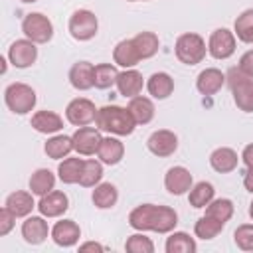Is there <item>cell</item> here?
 Listing matches in <instances>:
<instances>
[{
  "label": "cell",
  "mask_w": 253,
  "mask_h": 253,
  "mask_svg": "<svg viewBox=\"0 0 253 253\" xmlns=\"http://www.w3.org/2000/svg\"><path fill=\"white\" fill-rule=\"evenodd\" d=\"M178 223V213L168 206L142 204L128 213V225L136 231L170 233Z\"/></svg>",
  "instance_id": "1"
},
{
  "label": "cell",
  "mask_w": 253,
  "mask_h": 253,
  "mask_svg": "<svg viewBox=\"0 0 253 253\" xmlns=\"http://www.w3.org/2000/svg\"><path fill=\"white\" fill-rule=\"evenodd\" d=\"M95 125L99 130H105L117 136H128L136 126V121L132 119L128 109H123L119 105H107L97 111Z\"/></svg>",
  "instance_id": "2"
},
{
  "label": "cell",
  "mask_w": 253,
  "mask_h": 253,
  "mask_svg": "<svg viewBox=\"0 0 253 253\" xmlns=\"http://www.w3.org/2000/svg\"><path fill=\"white\" fill-rule=\"evenodd\" d=\"M225 79L229 83L233 103L237 105V109L243 113H253V77L243 73L239 67H231Z\"/></svg>",
  "instance_id": "3"
},
{
  "label": "cell",
  "mask_w": 253,
  "mask_h": 253,
  "mask_svg": "<svg viewBox=\"0 0 253 253\" xmlns=\"http://www.w3.org/2000/svg\"><path fill=\"white\" fill-rule=\"evenodd\" d=\"M176 57L186 65H196L206 57V42L196 32H186L176 40Z\"/></svg>",
  "instance_id": "4"
},
{
  "label": "cell",
  "mask_w": 253,
  "mask_h": 253,
  "mask_svg": "<svg viewBox=\"0 0 253 253\" xmlns=\"http://www.w3.org/2000/svg\"><path fill=\"white\" fill-rule=\"evenodd\" d=\"M6 107L16 115H26L36 107V91L26 83H12L4 91Z\"/></svg>",
  "instance_id": "5"
},
{
  "label": "cell",
  "mask_w": 253,
  "mask_h": 253,
  "mask_svg": "<svg viewBox=\"0 0 253 253\" xmlns=\"http://www.w3.org/2000/svg\"><path fill=\"white\" fill-rule=\"evenodd\" d=\"M22 32L34 43H47L53 38V24L47 16L32 12L22 20Z\"/></svg>",
  "instance_id": "6"
},
{
  "label": "cell",
  "mask_w": 253,
  "mask_h": 253,
  "mask_svg": "<svg viewBox=\"0 0 253 253\" xmlns=\"http://www.w3.org/2000/svg\"><path fill=\"white\" fill-rule=\"evenodd\" d=\"M99 30V22L97 16L91 10H75L69 18V34L73 40L77 42H87L91 38H95Z\"/></svg>",
  "instance_id": "7"
},
{
  "label": "cell",
  "mask_w": 253,
  "mask_h": 253,
  "mask_svg": "<svg viewBox=\"0 0 253 253\" xmlns=\"http://www.w3.org/2000/svg\"><path fill=\"white\" fill-rule=\"evenodd\" d=\"M208 51L213 59H227L235 53V34L225 30V28H217L211 32L210 42H208Z\"/></svg>",
  "instance_id": "8"
},
{
  "label": "cell",
  "mask_w": 253,
  "mask_h": 253,
  "mask_svg": "<svg viewBox=\"0 0 253 253\" xmlns=\"http://www.w3.org/2000/svg\"><path fill=\"white\" fill-rule=\"evenodd\" d=\"M97 111H99V109H95L93 101H89V99H85V97H77V99H73V101L67 105L65 117H67V121H69L71 125H75V126H87V125H91V123L97 119Z\"/></svg>",
  "instance_id": "9"
},
{
  "label": "cell",
  "mask_w": 253,
  "mask_h": 253,
  "mask_svg": "<svg viewBox=\"0 0 253 253\" xmlns=\"http://www.w3.org/2000/svg\"><path fill=\"white\" fill-rule=\"evenodd\" d=\"M73 150H77L79 154L83 156H91L99 150L101 146V130L99 128H93V126H77V130L73 132Z\"/></svg>",
  "instance_id": "10"
},
{
  "label": "cell",
  "mask_w": 253,
  "mask_h": 253,
  "mask_svg": "<svg viewBox=\"0 0 253 253\" xmlns=\"http://www.w3.org/2000/svg\"><path fill=\"white\" fill-rule=\"evenodd\" d=\"M8 59L14 67L26 69L38 59V47L32 40H16L8 49Z\"/></svg>",
  "instance_id": "11"
},
{
  "label": "cell",
  "mask_w": 253,
  "mask_h": 253,
  "mask_svg": "<svg viewBox=\"0 0 253 253\" xmlns=\"http://www.w3.org/2000/svg\"><path fill=\"white\" fill-rule=\"evenodd\" d=\"M146 146H148V150L154 156L164 158V156H170V154L176 152V148H178V136L172 130H168V128H160V130H154L148 136Z\"/></svg>",
  "instance_id": "12"
},
{
  "label": "cell",
  "mask_w": 253,
  "mask_h": 253,
  "mask_svg": "<svg viewBox=\"0 0 253 253\" xmlns=\"http://www.w3.org/2000/svg\"><path fill=\"white\" fill-rule=\"evenodd\" d=\"M67 208H69V198L59 190L47 192L45 196H42L38 204V210L43 217H59L67 211Z\"/></svg>",
  "instance_id": "13"
},
{
  "label": "cell",
  "mask_w": 253,
  "mask_h": 253,
  "mask_svg": "<svg viewBox=\"0 0 253 253\" xmlns=\"http://www.w3.org/2000/svg\"><path fill=\"white\" fill-rule=\"evenodd\" d=\"M164 186L172 196H182L192 188V174L184 166H172L164 176Z\"/></svg>",
  "instance_id": "14"
},
{
  "label": "cell",
  "mask_w": 253,
  "mask_h": 253,
  "mask_svg": "<svg viewBox=\"0 0 253 253\" xmlns=\"http://www.w3.org/2000/svg\"><path fill=\"white\" fill-rule=\"evenodd\" d=\"M81 237V229L73 219H61L51 227V239L59 247H73Z\"/></svg>",
  "instance_id": "15"
},
{
  "label": "cell",
  "mask_w": 253,
  "mask_h": 253,
  "mask_svg": "<svg viewBox=\"0 0 253 253\" xmlns=\"http://www.w3.org/2000/svg\"><path fill=\"white\" fill-rule=\"evenodd\" d=\"M69 83L77 91H87L95 87V65L89 61H77L69 69Z\"/></svg>",
  "instance_id": "16"
},
{
  "label": "cell",
  "mask_w": 253,
  "mask_h": 253,
  "mask_svg": "<svg viewBox=\"0 0 253 253\" xmlns=\"http://www.w3.org/2000/svg\"><path fill=\"white\" fill-rule=\"evenodd\" d=\"M47 233H49V227H47V221L42 215H32L22 223V237L30 245L43 243L47 239Z\"/></svg>",
  "instance_id": "17"
},
{
  "label": "cell",
  "mask_w": 253,
  "mask_h": 253,
  "mask_svg": "<svg viewBox=\"0 0 253 253\" xmlns=\"http://www.w3.org/2000/svg\"><path fill=\"white\" fill-rule=\"evenodd\" d=\"M225 83V73H221L215 67H208L204 71H200L198 79H196V87L202 95H215Z\"/></svg>",
  "instance_id": "18"
},
{
  "label": "cell",
  "mask_w": 253,
  "mask_h": 253,
  "mask_svg": "<svg viewBox=\"0 0 253 253\" xmlns=\"http://www.w3.org/2000/svg\"><path fill=\"white\" fill-rule=\"evenodd\" d=\"M142 85H144L142 75H140L136 69H132V67H130V69H125V71H121V73H119L117 89H119V93H121L123 97L132 99V97L140 95Z\"/></svg>",
  "instance_id": "19"
},
{
  "label": "cell",
  "mask_w": 253,
  "mask_h": 253,
  "mask_svg": "<svg viewBox=\"0 0 253 253\" xmlns=\"http://www.w3.org/2000/svg\"><path fill=\"white\" fill-rule=\"evenodd\" d=\"M97 156H99V160H101L103 164L115 166V164H119V162L123 160V156H125V144H123L119 138H115V136H105V138L101 140V146H99V150H97Z\"/></svg>",
  "instance_id": "20"
},
{
  "label": "cell",
  "mask_w": 253,
  "mask_h": 253,
  "mask_svg": "<svg viewBox=\"0 0 253 253\" xmlns=\"http://www.w3.org/2000/svg\"><path fill=\"white\" fill-rule=\"evenodd\" d=\"M237 152L229 146H219L215 148L211 154H210V164L215 172L219 174H227V172H233L237 168Z\"/></svg>",
  "instance_id": "21"
},
{
  "label": "cell",
  "mask_w": 253,
  "mask_h": 253,
  "mask_svg": "<svg viewBox=\"0 0 253 253\" xmlns=\"http://www.w3.org/2000/svg\"><path fill=\"white\" fill-rule=\"evenodd\" d=\"M32 126L42 134H53L63 128V119L53 111H38L32 117Z\"/></svg>",
  "instance_id": "22"
},
{
  "label": "cell",
  "mask_w": 253,
  "mask_h": 253,
  "mask_svg": "<svg viewBox=\"0 0 253 253\" xmlns=\"http://www.w3.org/2000/svg\"><path fill=\"white\" fill-rule=\"evenodd\" d=\"M113 59H115L117 65H121V67H125V69H130V67H134V65L140 61V55H138V51H136V47H134L132 38H130V40H123V42H119V43L115 45V49H113Z\"/></svg>",
  "instance_id": "23"
},
{
  "label": "cell",
  "mask_w": 253,
  "mask_h": 253,
  "mask_svg": "<svg viewBox=\"0 0 253 253\" xmlns=\"http://www.w3.org/2000/svg\"><path fill=\"white\" fill-rule=\"evenodd\" d=\"M146 89L154 99H168L174 91V79L164 71L152 73L146 81Z\"/></svg>",
  "instance_id": "24"
},
{
  "label": "cell",
  "mask_w": 253,
  "mask_h": 253,
  "mask_svg": "<svg viewBox=\"0 0 253 253\" xmlns=\"http://www.w3.org/2000/svg\"><path fill=\"white\" fill-rule=\"evenodd\" d=\"M126 109L130 111V115L136 121V125H148L154 119V103L148 97H142V95L132 97L128 101Z\"/></svg>",
  "instance_id": "25"
},
{
  "label": "cell",
  "mask_w": 253,
  "mask_h": 253,
  "mask_svg": "<svg viewBox=\"0 0 253 253\" xmlns=\"http://www.w3.org/2000/svg\"><path fill=\"white\" fill-rule=\"evenodd\" d=\"M6 208L16 215V217H26L32 213V210L36 208L34 198L30 192H12L6 198Z\"/></svg>",
  "instance_id": "26"
},
{
  "label": "cell",
  "mask_w": 253,
  "mask_h": 253,
  "mask_svg": "<svg viewBox=\"0 0 253 253\" xmlns=\"http://www.w3.org/2000/svg\"><path fill=\"white\" fill-rule=\"evenodd\" d=\"M91 200H93V204H95L99 210H109V208H113V206L117 204L119 192H117L115 184L103 182V184H97V186H95Z\"/></svg>",
  "instance_id": "27"
},
{
  "label": "cell",
  "mask_w": 253,
  "mask_h": 253,
  "mask_svg": "<svg viewBox=\"0 0 253 253\" xmlns=\"http://www.w3.org/2000/svg\"><path fill=\"white\" fill-rule=\"evenodd\" d=\"M132 42H134V47H136L140 59H150L152 55H156V51L160 47L158 36L154 32H140L132 38Z\"/></svg>",
  "instance_id": "28"
},
{
  "label": "cell",
  "mask_w": 253,
  "mask_h": 253,
  "mask_svg": "<svg viewBox=\"0 0 253 253\" xmlns=\"http://www.w3.org/2000/svg\"><path fill=\"white\" fill-rule=\"evenodd\" d=\"M45 154L53 160H59V158H65L71 150H73V138L71 136H65V134H55L51 136L45 146H43Z\"/></svg>",
  "instance_id": "29"
},
{
  "label": "cell",
  "mask_w": 253,
  "mask_h": 253,
  "mask_svg": "<svg viewBox=\"0 0 253 253\" xmlns=\"http://www.w3.org/2000/svg\"><path fill=\"white\" fill-rule=\"evenodd\" d=\"M83 164H85V160H81V158H65L57 166L59 180L63 184H79V178H81V172H83Z\"/></svg>",
  "instance_id": "30"
},
{
  "label": "cell",
  "mask_w": 253,
  "mask_h": 253,
  "mask_svg": "<svg viewBox=\"0 0 253 253\" xmlns=\"http://www.w3.org/2000/svg\"><path fill=\"white\" fill-rule=\"evenodd\" d=\"M55 186V176L47 168H38L30 178V190L36 196H45Z\"/></svg>",
  "instance_id": "31"
},
{
  "label": "cell",
  "mask_w": 253,
  "mask_h": 253,
  "mask_svg": "<svg viewBox=\"0 0 253 253\" xmlns=\"http://www.w3.org/2000/svg\"><path fill=\"white\" fill-rule=\"evenodd\" d=\"M166 253H196L198 245L194 237H190L186 231H174L166 239Z\"/></svg>",
  "instance_id": "32"
},
{
  "label": "cell",
  "mask_w": 253,
  "mask_h": 253,
  "mask_svg": "<svg viewBox=\"0 0 253 253\" xmlns=\"http://www.w3.org/2000/svg\"><path fill=\"white\" fill-rule=\"evenodd\" d=\"M215 196V190L210 182H198L190 188V194H188V202L192 208H206Z\"/></svg>",
  "instance_id": "33"
},
{
  "label": "cell",
  "mask_w": 253,
  "mask_h": 253,
  "mask_svg": "<svg viewBox=\"0 0 253 253\" xmlns=\"http://www.w3.org/2000/svg\"><path fill=\"white\" fill-rule=\"evenodd\" d=\"M223 225H225L223 221H219V219H215L211 215H202L194 225V233L200 239H213V237H217L221 233Z\"/></svg>",
  "instance_id": "34"
},
{
  "label": "cell",
  "mask_w": 253,
  "mask_h": 253,
  "mask_svg": "<svg viewBox=\"0 0 253 253\" xmlns=\"http://www.w3.org/2000/svg\"><path fill=\"white\" fill-rule=\"evenodd\" d=\"M233 34L243 43H253V8L243 10L233 24Z\"/></svg>",
  "instance_id": "35"
},
{
  "label": "cell",
  "mask_w": 253,
  "mask_h": 253,
  "mask_svg": "<svg viewBox=\"0 0 253 253\" xmlns=\"http://www.w3.org/2000/svg\"><path fill=\"white\" fill-rule=\"evenodd\" d=\"M119 71L113 63H99L95 65V87L97 89H109L117 85Z\"/></svg>",
  "instance_id": "36"
},
{
  "label": "cell",
  "mask_w": 253,
  "mask_h": 253,
  "mask_svg": "<svg viewBox=\"0 0 253 253\" xmlns=\"http://www.w3.org/2000/svg\"><path fill=\"white\" fill-rule=\"evenodd\" d=\"M233 202L227 200V198H219V200H211L208 206H206V215H211L219 221H229L231 215H233Z\"/></svg>",
  "instance_id": "37"
},
{
  "label": "cell",
  "mask_w": 253,
  "mask_h": 253,
  "mask_svg": "<svg viewBox=\"0 0 253 253\" xmlns=\"http://www.w3.org/2000/svg\"><path fill=\"white\" fill-rule=\"evenodd\" d=\"M103 178V166L99 160H85L83 164V172H81V178H79V184L83 188H93L101 182Z\"/></svg>",
  "instance_id": "38"
},
{
  "label": "cell",
  "mask_w": 253,
  "mask_h": 253,
  "mask_svg": "<svg viewBox=\"0 0 253 253\" xmlns=\"http://www.w3.org/2000/svg\"><path fill=\"white\" fill-rule=\"evenodd\" d=\"M125 249L128 253H152L154 251V243L150 241V237L142 235V233H134L126 239Z\"/></svg>",
  "instance_id": "39"
},
{
  "label": "cell",
  "mask_w": 253,
  "mask_h": 253,
  "mask_svg": "<svg viewBox=\"0 0 253 253\" xmlns=\"http://www.w3.org/2000/svg\"><path fill=\"white\" fill-rule=\"evenodd\" d=\"M233 241L241 251H253V223H243L235 229Z\"/></svg>",
  "instance_id": "40"
},
{
  "label": "cell",
  "mask_w": 253,
  "mask_h": 253,
  "mask_svg": "<svg viewBox=\"0 0 253 253\" xmlns=\"http://www.w3.org/2000/svg\"><path fill=\"white\" fill-rule=\"evenodd\" d=\"M14 221H16V215H14V213L4 206V208L0 210V237L8 235V233L12 231Z\"/></svg>",
  "instance_id": "41"
},
{
  "label": "cell",
  "mask_w": 253,
  "mask_h": 253,
  "mask_svg": "<svg viewBox=\"0 0 253 253\" xmlns=\"http://www.w3.org/2000/svg\"><path fill=\"white\" fill-rule=\"evenodd\" d=\"M243 73H247V75H251L253 77V49H249V51H245L243 55H241V59H239V65H237Z\"/></svg>",
  "instance_id": "42"
},
{
  "label": "cell",
  "mask_w": 253,
  "mask_h": 253,
  "mask_svg": "<svg viewBox=\"0 0 253 253\" xmlns=\"http://www.w3.org/2000/svg\"><path fill=\"white\" fill-rule=\"evenodd\" d=\"M241 160H243V164H245L247 168H253V142L247 144V146L243 148V152H241Z\"/></svg>",
  "instance_id": "43"
},
{
  "label": "cell",
  "mask_w": 253,
  "mask_h": 253,
  "mask_svg": "<svg viewBox=\"0 0 253 253\" xmlns=\"http://www.w3.org/2000/svg\"><path fill=\"white\" fill-rule=\"evenodd\" d=\"M243 186H245L247 192L253 194V168H247V172L243 176Z\"/></svg>",
  "instance_id": "44"
},
{
  "label": "cell",
  "mask_w": 253,
  "mask_h": 253,
  "mask_svg": "<svg viewBox=\"0 0 253 253\" xmlns=\"http://www.w3.org/2000/svg\"><path fill=\"white\" fill-rule=\"evenodd\" d=\"M105 247L99 245V243H93V241H87L83 245H79V251H103Z\"/></svg>",
  "instance_id": "45"
},
{
  "label": "cell",
  "mask_w": 253,
  "mask_h": 253,
  "mask_svg": "<svg viewBox=\"0 0 253 253\" xmlns=\"http://www.w3.org/2000/svg\"><path fill=\"white\" fill-rule=\"evenodd\" d=\"M0 63H2V73H6V59L2 57V59H0Z\"/></svg>",
  "instance_id": "46"
},
{
  "label": "cell",
  "mask_w": 253,
  "mask_h": 253,
  "mask_svg": "<svg viewBox=\"0 0 253 253\" xmlns=\"http://www.w3.org/2000/svg\"><path fill=\"white\" fill-rule=\"evenodd\" d=\"M249 215H251V219H253V202L249 204Z\"/></svg>",
  "instance_id": "47"
},
{
  "label": "cell",
  "mask_w": 253,
  "mask_h": 253,
  "mask_svg": "<svg viewBox=\"0 0 253 253\" xmlns=\"http://www.w3.org/2000/svg\"><path fill=\"white\" fill-rule=\"evenodd\" d=\"M20 2H24V4H32V2H38V0H20Z\"/></svg>",
  "instance_id": "48"
},
{
  "label": "cell",
  "mask_w": 253,
  "mask_h": 253,
  "mask_svg": "<svg viewBox=\"0 0 253 253\" xmlns=\"http://www.w3.org/2000/svg\"><path fill=\"white\" fill-rule=\"evenodd\" d=\"M128 2H136V0H128Z\"/></svg>",
  "instance_id": "49"
}]
</instances>
